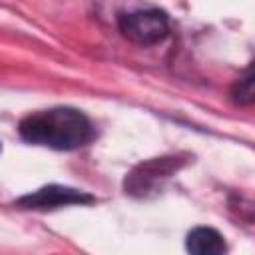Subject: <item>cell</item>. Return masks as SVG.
<instances>
[{"mask_svg":"<svg viewBox=\"0 0 255 255\" xmlns=\"http://www.w3.org/2000/svg\"><path fill=\"white\" fill-rule=\"evenodd\" d=\"M20 135L28 143L68 151L86 145L94 137V128L74 108H52L26 116L20 122Z\"/></svg>","mask_w":255,"mask_h":255,"instance_id":"1","label":"cell"},{"mask_svg":"<svg viewBox=\"0 0 255 255\" xmlns=\"http://www.w3.org/2000/svg\"><path fill=\"white\" fill-rule=\"evenodd\" d=\"M118 24H120V32L129 42L139 44V46L157 44L169 32V22H167L165 12L157 8H145V10L122 14Z\"/></svg>","mask_w":255,"mask_h":255,"instance_id":"2","label":"cell"},{"mask_svg":"<svg viewBox=\"0 0 255 255\" xmlns=\"http://www.w3.org/2000/svg\"><path fill=\"white\" fill-rule=\"evenodd\" d=\"M181 165L179 157H155L145 163H139L128 177H126V191L131 195H147L161 187V183L171 177Z\"/></svg>","mask_w":255,"mask_h":255,"instance_id":"3","label":"cell"},{"mask_svg":"<svg viewBox=\"0 0 255 255\" xmlns=\"http://www.w3.org/2000/svg\"><path fill=\"white\" fill-rule=\"evenodd\" d=\"M88 203H94V197L90 193L78 191V189L66 187V185H46L32 193L22 195L16 201L18 207L36 209V211H46V209L66 207V205H88Z\"/></svg>","mask_w":255,"mask_h":255,"instance_id":"4","label":"cell"},{"mask_svg":"<svg viewBox=\"0 0 255 255\" xmlns=\"http://www.w3.org/2000/svg\"><path fill=\"white\" fill-rule=\"evenodd\" d=\"M185 247L189 255H225L227 243L213 227H195L187 233Z\"/></svg>","mask_w":255,"mask_h":255,"instance_id":"5","label":"cell"},{"mask_svg":"<svg viewBox=\"0 0 255 255\" xmlns=\"http://www.w3.org/2000/svg\"><path fill=\"white\" fill-rule=\"evenodd\" d=\"M231 96H233V100H235L237 104H241V106H247V104L253 102V74H251V70H247V72L235 82Z\"/></svg>","mask_w":255,"mask_h":255,"instance_id":"6","label":"cell"}]
</instances>
